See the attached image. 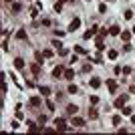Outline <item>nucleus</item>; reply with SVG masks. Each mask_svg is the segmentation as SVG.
Segmentation results:
<instances>
[{
  "label": "nucleus",
  "instance_id": "11",
  "mask_svg": "<svg viewBox=\"0 0 135 135\" xmlns=\"http://www.w3.org/2000/svg\"><path fill=\"white\" fill-rule=\"evenodd\" d=\"M30 71H32L34 75H40V63H34V65H30Z\"/></svg>",
  "mask_w": 135,
  "mask_h": 135
},
{
  "label": "nucleus",
  "instance_id": "4",
  "mask_svg": "<svg viewBox=\"0 0 135 135\" xmlns=\"http://www.w3.org/2000/svg\"><path fill=\"white\" fill-rule=\"evenodd\" d=\"M97 28H99V26H93V28H89V30H87V32H85V34H83V36H85V40H89V38L93 36V34H95V32H97Z\"/></svg>",
  "mask_w": 135,
  "mask_h": 135
},
{
  "label": "nucleus",
  "instance_id": "28",
  "mask_svg": "<svg viewBox=\"0 0 135 135\" xmlns=\"http://www.w3.org/2000/svg\"><path fill=\"white\" fill-rule=\"evenodd\" d=\"M99 34H101V38H103V36H107V34H109V30H107V28H101V30H99Z\"/></svg>",
  "mask_w": 135,
  "mask_h": 135
},
{
  "label": "nucleus",
  "instance_id": "9",
  "mask_svg": "<svg viewBox=\"0 0 135 135\" xmlns=\"http://www.w3.org/2000/svg\"><path fill=\"white\" fill-rule=\"evenodd\" d=\"M28 103H30L32 107H40V103H42V101H40V97H30Z\"/></svg>",
  "mask_w": 135,
  "mask_h": 135
},
{
  "label": "nucleus",
  "instance_id": "32",
  "mask_svg": "<svg viewBox=\"0 0 135 135\" xmlns=\"http://www.w3.org/2000/svg\"><path fill=\"white\" fill-rule=\"evenodd\" d=\"M131 16H133V12H131V10H127V12H125V20H129Z\"/></svg>",
  "mask_w": 135,
  "mask_h": 135
},
{
  "label": "nucleus",
  "instance_id": "16",
  "mask_svg": "<svg viewBox=\"0 0 135 135\" xmlns=\"http://www.w3.org/2000/svg\"><path fill=\"white\" fill-rule=\"evenodd\" d=\"M40 95H42V97H48V95H51V89H48V87H40Z\"/></svg>",
  "mask_w": 135,
  "mask_h": 135
},
{
  "label": "nucleus",
  "instance_id": "22",
  "mask_svg": "<svg viewBox=\"0 0 135 135\" xmlns=\"http://www.w3.org/2000/svg\"><path fill=\"white\" fill-rule=\"evenodd\" d=\"M121 113H123V115H131V113H133V109H129V107H121Z\"/></svg>",
  "mask_w": 135,
  "mask_h": 135
},
{
  "label": "nucleus",
  "instance_id": "27",
  "mask_svg": "<svg viewBox=\"0 0 135 135\" xmlns=\"http://www.w3.org/2000/svg\"><path fill=\"white\" fill-rule=\"evenodd\" d=\"M119 123H121V117H119V115H115V117H113V125H119Z\"/></svg>",
  "mask_w": 135,
  "mask_h": 135
},
{
  "label": "nucleus",
  "instance_id": "35",
  "mask_svg": "<svg viewBox=\"0 0 135 135\" xmlns=\"http://www.w3.org/2000/svg\"><path fill=\"white\" fill-rule=\"evenodd\" d=\"M6 2H12V0H6Z\"/></svg>",
  "mask_w": 135,
  "mask_h": 135
},
{
  "label": "nucleus",
  "instance_id": "19",
  "mask_svg": "<svg viewBox=\"0 0 135 135\" xmlns=\"http://www.w3.org/2000/svg\"><path fill=\"white\" fill-rule=\"evenodd\" d=\"M42 57H45V59H51V57H53V51H51V48H45V51H42Z\"/></svg>",
  "mask_w": 135,
  "mask_h": 135
},
{
  "label": "nucleus",
  "instance_id": "34",
  "mask_svg": "<svg viewBox=\"0 0 135 135\" xmlns=\"http://www.w3.org/2000/svg\"><path fill=\"white\" fill-rule=\"evenodd\" d=\"M133 34H135V26H133Z\"/></svg>",
  "mask_w": 135,
  "mask_h": 135
},
{
  "label": "nucleus",
  "instance_id": "12",
  "mask_svg": "<svg viewBox=\"0 0 135 135\" xmlns=\"http://www.w3.org/2000/svg\"><path fill=\"white\" fill-rule=\"evenodd\" d=\"M16 38H18V40H26V30L20 28L18 32H16Z\"/></svg>",
  "mask_w": 135,
  "mask_h": 135
},
{
  "label": "nucleus",
  "instance_id": "15",
  "mask_svg": "<svg viewBox=\"0 0 135 135\" xmlns=\"http://www.w3.org/2000/svg\"><path fill=\"white\" fill-rule=\"evenodd\" d=\"M14 67L16 69H24V60L22 59H14Z\"/></svg>",
  "mask_w": 135,
  "mask_h": 135
},
{
  "label": "nucleus",
  "instance_id": "7",
  "mask_svg": "<svg viewBox=\"0 0 135 135\" xmlns=\"http://www.w3.org/2000/svg\"><path fill=\"white\" fill-rule=\"evenodd\" d=\"M65 79H67V81H73V79H75V71H73V69H67V71H65Z\"/></svg>",
  "mask_w": 135,
  "mask_h": 135
},
{
  "label": "nucleus",
  "instance_id": "6",
  "mask_svg": "<svg viewBox=\"0 0 135 135\" xmlns=\"http://www.w3.org/2000/svg\"><path fill=\"white\" fill-rule=\"evenodd\" d=\"M79 26H81V20H79V18H75V20H73V22L69 24V30H71V32H73V30H77V28H79Z\"/></svg>",
  "mask_w": 135,
  "mask_h": 135
},
{
  "label": "nucleus",
  "instance_id": "18",
  "mask_svg": "<svg viewBox=\"0 0 135 135\" xmlns=\"http://www.w3.org/2000/svg\"><path fill=\"white\" fill-rule=\"evenodd\" d=\"M121 38H123V40L127 42L129 38H131V32H129V30H125V32H121Z\"/></svg>",
  "mask_w": 135,
  "mask_h": 135
},
{
  "label": "nucleus",
  "instance_id": "20",
  "mask_svg": "<svg viewBox=\"0 0 135 135\" xmlns=\"http://www.w3.org/2000/svg\"><path fill=\"white\" fill-rule=\"evenodd\" d=\"M69 93H71V95H77V93H79L77 85H69Z\"/></svg>",
  "mask_w": 135,
  "mask_h": 135
},
{
  "label": "nucleus",
  "instance_id": "26",
  "mask_svg": "<svg viewBox=\"0 0 135 135\" xmlns=\"http://www.w3.org/2000/svg\"><path fill=\"white\" fill-rule=\"evenodd\" d=\"M95 103H99V97L97 95H91V105H95Z\"/></svg>",
  "mask_w": 135,
  "mask_h": 135
},
{
  "label": "nucleus",
  "instance_id": "3",
  "mask_svg": "<svg viewBox=\"0 0 135 135\" xmlns=\"http://www.w3.org/2000/svg\"><path fill=\"white\" fill-rule=\"evenodd\" d=\"M60 75H65V69H63V67H54L53 77H54V79H60Z\"/></svg>",
  "mask_w": 135,
  "mask_h": 135
},
{
  "label": "nucleus",
  "instance_id": "5",
  "mask_svg": "<svg viewBox=\"0 0 135 135\" xmlns=\"http://www.w3.org/2000/svg\"><path fill=\"white\" fill-rule=\"evenodd\" d=\"M71 125H75V127H83V125H85V121H83L81 117H73V121H71Z\"/></svg>",
  "mask_w": 135,
  "mask_h": 135
},
{
  "label": "nucleus",
  "instance_id": "14",
  "mask_svg": "<svg viewBox=\"0 0 135 135\" xmlns=\"http://www.w3.org/2000/svg\"><path fill=\"white\" fill-rule=\"evenodd\" d=\"M89 85H91V87H93V89H97L99 85H101V81H99L97 77H93V79H91V81H89Z\"/></svg>",
  "mask_w": 135,
  "mask_h": 135
},
{
  "label": "nucleus",
  "instance_id": "24",
  "mask_svg": "<svg viewBox=\"0 0 135 135\" xmlns=\"http://www.w3.org/2000/svg\"><path fill=\"white\" fill-rule=\"evenodd\" d=\"M67 113H69V115H75V113H77V107L75 105H69L67 107Z\"/></svg>",
  "mask_w": 135,
  "mask_h": 135
},
{
  "label": "nucleus",
  "instance_id": "10",
  "mask_svg": "<svg viewBox=\"0 0 135 135\" xmlns=\"http://www.w3.org/2000/svg\"><path fill=\"white\" fill-rule=\"evenodd\" d=\"M107 87H109V91H117V81H113V79H109V81H107Z\"/></svg>",
  "mask_w": 135,
  "mask_h": 135
},
{
  "label": "nucleus",
  "instance_id": "1",
  "mask_svg": "<svg viewBox=\"0 0 135 135\" xmlns=\"http://www.w3.org/2000/svg\"><path fill=\"white\" fill-rule=\"evenodd\" d=\"M125 103H127V95H121V97L115 99V107H119V109L125 105Z\"/></svg>",
  "mask_w": 135,
  "mask_h": 135
},
{
  "label": "nucleus",
  "instance_id": "29",
  "mask_svg": "<svg viewBox=\"0 0 135 135\" xmlns=\"http://www.w3.org/2000/svg\"><path fill=\"white\" fill-rule=\"evenodd\" d=\"M18 10H20V4H18V2H14V4H12V12H18Z\"/></svg>",
  "mask_w": 135,
  "mask_h": 135
},
{
  "label": "nucleus",
  "instance_id": "21",
  "mask_svg": "<svg viewBox=\"0 0 135 135\" xmlns=\"http://www.w3.org/2000/svg\"><path fill=\"white\" fill-rule=\"evenodd\" d=\"M89 117H91V119H97V117H99L97 109H89Z\"/></svg>",
  "mask_w": 135,
  "mask_h": 135
},
{
  "label": "nucleus",
  "instance_id": "31",
  "mask_svg": "<svg viewBox=\"0 0 135 135\" xmlns=\"http://www.w3.org/2000/svg\"><path fill=\"white\" fill-rule=\"evenodd\" d=\"M117 57V51H109V59H115Z\"/></svg>",
  "mask_w": 135,
  "mask_h": 135
},
{
  "label": "nucleus",
  "instance_id": "2",
  "mask_svg": "<svg viewBox=\"0 0 135 135\" xmlns=\"http://www.w3.org/2000/svg\"><path fill=\"white\" fill-rule=\"evenodd\" d=\"M54 125H57V131H67V123H65L63 119H57Z\"/></svg>",
  "mask_w": 135,
  "mask_h": 135
},
{
  "label": "nucleus",
  "instance_id": "30",
  "mask_svg": "<svg viewBox=\"0 0 135 135\" xmlns=\"http://www.w3.org/2000/svg\"><path fill=\"white\" fill-rule=\"evenodd\" d=\"M121 73H123V75H129V73H131V69H129V67H123V69H121Z\"/></svg>",
  "mask_w": 135,
  "mask_h": 135
},
{
  "label": "nucleus",
  "instance_id": "25",
  "mask_svg": "<svg viewBox=\"0 0 135 135\" xmlns=\"http://www.w3.org/2000/svg\"><path fill=\"white\" fill-rule=\"evenodd\" d=\"M63 2H65V0H59V2L54 4V10H57V12H60V10H63Z\"/></svg>",
  "mask_w": 135,
  "mask_h": 135
},
{
  "label": "nucleus",
  "instance_id": "8",
  "mask_svg": "<svg viewBox=\"0 0 135 135\" xmlns=\"http://www.w3.org/2000/svg\"><path fill=\"white\" fill-rule=\"evenodd\" d=\"M28 131L36 133V131H42V129H40V127H36V123H34V121H28Z\"/></svg>",
  "mask_w": 135,
  "mask_h": 135
},
{
  "label": "nucleus",
  "instance_id": "17",
  "mask_svg": "<svg viewBox=\"0 0 135 135\" xmlns=\"http://www.w3.org/2000/svg\"><path fill=\"white\" fill-rule=\"evenodd\" d=\"M109 32H111L113 36H117V34H121V30H119V26H111V28H109Z\"/></svg>",
  "mask_w": 135,
  "mask_h": 135
},
{
  "label": "nucleus",
  "instance_id": "33",
  "mask_svg": "<svg viewBox=\"0 0 135 135\" xmlns=\"http://www.w3.org/2000/svg\"><path fill=\"white\" fill-rule=\"evenodd\" d=\"M131 121H133V123H135V113H133V115H131Z\"/></svg>",
  "mask_w": 135,
  "mask_h": 135
},
{
  "label": "nucleus",
  "instance_id": "36",
  "mask_svg": "<svg viewBox=\"0 0 135 135\" xmlns=\"http://www.w3.org/2000/svg\"><path fill=\"white\" fill-rule=\"evenodd\" d=\"M107 2H109V0H107Z\"/></svg>",
  "mask_w": 135,
  "mask_h": 135
},
{
  "label": "nucleus",
  "instance_id": "13",
  "mask_svg": "<svg viewBox=\"0 0 135 135\" xmlns=\"http://www.w3.org/2000/svg\"><path fill=\"white\" fill-rule=\"evenodd\" d=\"M95 46H97V51H103V48H105V42H103V38H97V40H95Z\"/></svg>",
  "mask_w": 135,
  "mask_h": 135
},
{
  "label": "nucleus",
  "instance_id": "23",
  "mask_svg": "<svg viewBox=\"0 0 135 135\" xmlns=\"http://www.w3.org/2000/svg\"><path fill=\"white\" fill-rule=\"evenodd\" d=\"M75 54H87V51L83 46H75Z\"/></svg>",
  "mask_w": 135,
  "mask_h": 135
}]
</instances>
